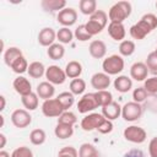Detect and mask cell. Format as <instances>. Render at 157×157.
Listing matches in <instances>:
<instances>
[{"label": "cell", "instance_id": "4fadbf2b", "mask_svg": "<svg viewBox=\"0 0 157 157\" xmlns=\"http://www.w3.org/2000/svg\"><path fill=\"white\" fill-rule=\"evenodd\" d=\"M147 74H148V69L146 64L142 61L134 63L130 67V76L135 81H145L147 78Z\"/></svg>", "mask_w": 157, "mask_h": 157}, {"label": "cell", "instance_id": "11a10c76", "mask_svg": "<svg viewBox=\"0 0 157 157\" xmlns=\"http://www.w3.org/2000/svg\"><path fill=\"white\" fill-rule=\"evenodd\" d=\"M156 50H157V48H156Z\"/></svg>", "mask_w": 157, "mask_h": 157}, {"label": "cell", "instance_id": "52a82bcc", "mask_svg": "<svg viewBox=\"0 0 157 157\" xmlns=\"http://www.w3.org/2000/svg\"><path fill=\"white\" fill-rule=\"evenodd\" d=\"M105 120V118L103 117L102 113H91L86 117L82 118L81 120V128L85 131H92V130H97V128Z\"/></svg>", "mask_w": 157, "mask_h": 157}, {"label": "cell", "instance_id": "83f0119b", "mask_svg": "<svg viewBox=\"0 0 157 157\" xmlns=\"http://www.w3.org/2000/svg\"><path fill=\"white\" fill-rule=\"evenodd\" d=\"M94 97H96L98 107H104L113 102V94L108 90H102V91L94 92Z\"/></svg>", "mask_w": 157, "mask_h": 157}, {"label": "cell", "instance_id": "30bf717a", "mask_svg": "<svg viewBox=\"0 0 157 157\" xmlns=\"http://www.w3.org/2000/svg\"><path fill=\"white\" fill-rule=\"evenodd\" d=\"M96 108H98V104H97L94 93H86L77 102V110L81 114H86L88 112H92Z\"/></svg>", "mask_w": 157, "mask_h": 157}, {"label": "cell", "instance_id": "8fae6325", "mask_svg": "<svg viewBox=\"0 0 157 157\" xmlns=\"http://www.w3.org/2000/svg\"><path fill=\"white\" fill-rule=\"evenodd\" d=\"M56 20L64 27H70V26H72V25L76 23L77 12H76V10L74 7H65L60 12H58Z\"/></svg>", "mask_w": 157, "mask_h": 157}, {"label": "cell", "instance_id": "9c48e42d", "mask_svg": "<svg viewBox=\"0 0 157 157\" xmlns=\"http://www.w3.org/2000/svg\"><path fill=\"white\" fill-rule=\"evenodd\" d=\"M11 123L18 129H25L32 123V117L26 109H15L11 114Z\"/></svg>", "mask_w": 157, "mask_h": 157}, {"label": "cell", "instance_id": "8d00e7d4", "mask_svg": "<svg viewBox=\"0 0 157 157\" xmlns=\"http://www.w3.org/2000/svg\"><path fill=\"white\" fill-rule=\"evenodd\" d=\"M56 98L59 99V102L61 103V105L64 107L65 110L71 108L74 102H75V97H74V94L71 92H61Z\"/></svg>", "mask_w": 157, "mask_h": 157}, {"label": "cell", "instance_id": "c3c4849f", "mask_svg": "<svg viewBox=\"0 0 157 157\" xmlns=\"http://www.w3.org/2000/svg\"><path fill=\"white\" fill-rule=\"evenodd\" d=\"M150 157H157V137H153L148 144Z\"/></svg>", "mask_w": 157, "mask_h": 157}, {"label": "cell", "instance_id": "6da1fadb", "mask_svg": "<svg viewBox=\"0 0 157 157\" xmlns=\"http://www.w3.org/2000/svg\"><path fill=\"white\" fill-rule=\"evenodd\" d=\"M157 27V16L153 13H145L141 20L130 27V36L134 39L141 40Z\"/></svg>", "mask_w": 157, "mask_h": 157}, {"label": "cell", "instance_id": "f6af8a7d", "mask_svg": "<svg viewBox=\"0 0 157 157\" xmlns=\"http://www.w3.org/2000/svg\"><path fill=\"white\" fill-rule=\"evenodd\" d=\"M58 157H78V152L72 146H65L59 150Z\"/></svg>", "mask_w": 157, "mask_h": 157}, {"label": "cell", "instance_id": "f5cc1de1", "mask_svg": "<svg viewBox=\"0 0 157 157\" xmlns=\"http://www.w3.org/2000/svg\"><path fill=\"white\" fill-rule=\"evenodd\" d=\"M0 157H11V156L9 155V152H6V151L1 150V151H0Z\"/></svg>", "mask_w": 157, "mask_h": 157}, {"label": "cell", "instance_id": "277c9868", "mask_svg": "<svg viewBox=\"0 0 157 157\" xmlns=\"http://www.w3.org/2000/svg\"><path fill=\"white\" fill-rule=\"evenodd\" d=\"M144 108L140 103L136 102H128L121 107V117L126 121H135L139 120L142 115Z\"/></svg>", "mask_w": 157, "mask_h": 157}, {"label": "cell", "instance_id": "7402d4cb", "mask_svg": "<svg viewBox=\"0 0 157 157\" xmlns=\"http://www.w3.org/2000/svg\"><path fill=\"white\" fill-rule=\"evenodd\" d=\"M65 74L69 78H78L80 75L82 74V65L81 63L76 61V60H71L66 64L65 66Z\"/></svg>", "mask_w": 157, "mask_h": 157}, {"label": "cell", "instance_id": "d6a6232c", "mask_svg": "<svg viewBox=\"0 0 157 157\" xmlns=\"http://www.w3.org/2000/svg\"><path fill=\"white\" fill-rule=\"evenodd\" d=\"M28 63H27V60H26V58L22 55V56H18L12 64H11V69H12V71L13 72H16V74H23V72H26L27 70H28Z\"/></svg>", "mask_w": 157, "mask_h": 157}, {"label": "cell", "instance_id": "681fc988", "mask_svg": "<svg viewBox=\"0 0 157 157\" xmlns=\"http://www.w3.org/2000/svg\"><path fill=\"white\" fill-rule=\"evenodd\" d=\"M124 157H145V155H144V152H142L141 150H139V148H132V150L128 151V152L124 155Z\"/></svg>", "mask_w": 157, "mask_h": 157}, {"label": "cell", "instance_id": "7bdbcfd3", "mask_svg": "<svg viewBox=\"0 0 157 157\" xmlns=\"http://www.w3.org/2000/svg\"><path fill=\"white\" fill-rule=\"evenodd\" d=\"M90 18L93 20V21H96V22H98L102 27H105L107 26V22H108V15L103 10H97L93 15L90 16Z\"/></svg>", "mask_w": 157, "mask_h": 157}, {"label": "cell", "instance_id": "ba28073f", "mask_svg": "<svg viewBox=\"0 0 157 157\" xmlns=\"http://www.w3.org/2000/svg\"><path fill=\"white\" fill-rule=\"evenodd\" d=\"M45 77L48 82L53 85H63L67 76L65 74V70H63L58 65H50L45 70Z\"/></svg>", "mask_w": 157, "mask_h": 157}, {"label": "cell", "instance_id": "ffe728a7", "mask_svg": "<svg viewBox=\"0 0 157 157\" xmlns=\"http://www.w3.org/2000/svg\"><path fill=\"white\" fill-rule=\"evenodd\" d=\"M113 85H114V88H115L118 92H120V93H126V92H129V91L132 88V80H131L130 77L125 76V75H120V76H118V77L114 80Z\"/></svg>", "mask_w": 157, "mask_h": 157}, {"label": "cell", "instance_id": "cb8c5ba5", "mask_svg": "<svg viewBox=\"0 0 157 157\" xmlns=\"http://www.w3.org/2000/svg\"><path fill=\"white\" fill-rule=\"evenodd\" d=\"M47 54L52 60H60L65 54V48L61 43H54L48 48Z\"/></svg>", "mask_w": 157, "mask_h": 157}, {"label": "cell", "instance_id": "ab89813d", "mask_svg": "<svg viewBox=\"0 0 157 157\" xmlns=\"http://www.w3.org/2000/svg\"><path fill=\"white\" fill-rule=\"evenodd\" d=\"M145 64H146L148 71H152V72L157 74V50H153L147 55V59H146Z\"/></svg>", "mask_w": 157, "mask_h": 157}, {"label": "cell", "instance_id": "f1b7e54d", "mask_svg": "<svg viewBox=\"0 0 157 157\" xmlns=\"http://www.w3.org/2000/svg\"><path fill=\"white\" fill-rule=\"evenodd\" d=\"M80 11L83 15H93L97 11V1L96 0H81L78 2Z\"/></svg>", "mask_w": 157, "mask_h": 157}, {"label": "cell", "instance_id": "4dcf8cb0", "mask_svg": "<svg viewBox=\"0 0 157 157\" xmlns=\"http://www.w3.org/2000/svg\"><path fill=\"white\" fill-rule=\"evenodd\" d=\"M78 157H99V153L93 145L85 142L78 148Z\"/></svg>", "mask_w": 157, "mask_h": 157}, {"label": "cell", "instance_id": "e0dca14e", "mask_svg": "<svg viewBox=\"0 0 157 157\" xmlns=\"http://www.w3.org/2000/svg\"><path fill=\"white\" fill-rule=\"evenodd\" d=\"M102 114L108 120H115L121 115V107L118 102H112L104 107H102Z\"/></svg>", "mask_w": 157, "mask_h": 157}, {"label": "cell", "instance_id": "8992f818", "mask_svg": "<svg viewBox=\"0 0 157 157\" xmlns=\"http://www.w3.org/2000/svg\"><path fill=\"white\" fill-rule=\"evenodd\" d=\"M65 112L64 107L59 102L58 98H50L43 102L42 104V113L48 118H55L60 117Z\"/></svg>", "mask_w": 157, "mask_h": 157}, {"label": "cell", "instance_id": "f35d334b", "mask_svg": "<svg viewBox=\"0 0 157 157\" xmlns=\"http://www.w3.org/2000/svg\"><path fill=\"white\" fill-rule=\"evenodd\" d=\"M85 26H86V29H87V32L93 37V36H96V34H98V33H101L103 29H104V27H102L98 22H96V21H93V20H88L87 21V23H85Z\"/></svg>", "mask_w": 157, "mask_h": 157}, {"label": "cell", "instance_id": "7a4b0ae2", "mask_svg": "<svg viewBox=\"0 0 157 157\" xmlns=\"http://www.w3.org/2000/svg\"><path fill=\"white\" fill-rule=\"evenodd\" d=\"M131 15V4L129 1H118L115 2L108 12V17L110 22L123 23Z\"/></svg>", "mask_w": 157, "mask_h": 157}, {"label": "cell", "instance_id": "d4e9b609", "mask_svg": "<svg viewBox=\"0 0 157 157\" xmlns=\"http://www.w3.org/2000/svg\"><path fill=\"white\" fill-rule=\"evenodd\" d=\"M21 102L23 104V107L26 108V110H34L38 108V104H39V101H38V94L32 92L27 96H23L21 97Z\"/></svg>", "mask_w": 157, "mask_h": 157}, {"label": "cell", "instance_id": "3957f363", "mask_svg": "<svg viewBox=\"0 0 157 157\" xmlns=\"http://www.w3.org/2000/svg\"><path fill=\"white\" fill-rule=\"evenodd\" d=\"M102 69L107 75H118L124 70V59L118 54L109 55L103 60Z\"/></svg>", "mask_w": 157, "mask_h": 157}, {"label": "cell", "instance_id": "1f68e13d", "mask_svg": "<svg viewBox=\"0 0 157 157\" xmlns=\"http://www.w3.org/2000/svg\"><path fill=\"white\" fill-rule=\"evenodd\" d=\"M70 92L74 94V96H78V94H82L83 92H85V90H86V82H85V80H82V78H74V80H71V82H70Z\"/></svg>", "mask_w": 157, "mask_h": 157}, {"label": "cell", "instance_id": "2e32d148", "mask_svg": "<svg viewBox=\"0 0 157 157\" xmlns=\"http://www.w3.org/2000/svg\"><path fill=\"white\" fill-rule=\"evenodd\" d=\"M88 52H90V55L92 58H94V59H102L107 54V45H105V43L103 40L96 39V40H92L90 43Z\"/></svg>", "mask_w": 157, "mask_h": 157}, {"label": "cell", "instance_id": "9a60e30c", "mask_svg": "<svg viewBox=\"0 0 157 157\" xmlns=\"http://www.w3.org/2000/svg\"><path fill=\"white\" fill-rule=\"evenodd\" d=\"M55 39H56V33L50 27H44L38 33V43L40 45H43V47H48L49 48L52 44H54Z\"/></svg>", "mask_w": 157, "mask_h": 157}, {"label": "cell", "instance_id": "d6986e66", "mask_svg": "<svg viewBox=\"0 0 157 157\" xmlns=\"http://www.w3.org/2000/svg\"><path fill=\"white\" fill-rule=\"evenodd\" d=\"M36 93L38 94L39 98H42V99H44V101L50 99V98H53V96H54V93H55L54 85L50 83V82H48V81H43V82L38 83V86H37V92H36Z\"/></svg>", "mask_w": 157, "mask_h": 157}, {"label": "cell", "instance_id": "816d5d0a", "mask_svg": "<svg viewBox=\"0 0 157 157\" xmlns=\"http://www.w3.org/2000/svg\"><path fill=\"white\" fill-rule=\"evenodd\" d=\"M0 101H1V105H0V110H4V109H5V104H6V101H5V97H4V96H0Z\"/></svg>", "mask_w": 157, "mask_h": 157}, {"label": "cell", "instance_id": "603a6c76", "mask_svg": "<svg viewBox=\"0 0 157 157\" xmlns=\"http://www.w3.org/2000/svg\"><path fill=\"white\" fill-rule=\"evenodd\" d=\"M45 67H44V64L40 63V61H33L29 64L28 66V75L32 77V78H39L42 77L43 75H45Z\"/></svg>", "mask_w": 157, "mask_h": 157}, {"label": "cell", "instance_id": "f907efd6", "mask_svg": "<svg viewBox=\"0 0 157 157\" xmlns=\"http://www.w3.org/2000/svg\"><path fill=\"white\" fill-rule=\"evenodd\" d=\"M0 140H1V144H0V148H4L5 147V145H6V136L1 132L0 134Z\"/></svg>", "mask_w": 157, "mask_h": 157}, {"label": "cell", "instance_id": "484cf974", "mask_svg": "<svg viewBox=\"0 0 157 157\" xmlns=\"http://www.w3.org/2000/svg\"><path fill=\"white\" fill-rule=\"evenodd\" d=\"M23 54H22V52H21V49L20 48H17V47H9L6 50H5V53H4V61H5V64L7 65V66H11V64L18 58V56H22Z\"/></svg>", "mask_w": 157, "mask_h": 157}, {"label": "cell", "instance_id": "5b68a950", "mask_svg": "<svg viewBox=\"0 0 157 157\" xmlns=\"http://www.w3.org/2000/svg\"><path fill=\"white\" fill-rule=\"evenodd\" d=\"M123 135L126 141L132 142V144H142V142H145V140L147 137V132L145 131V129L141 126H137V125H130V126L125 128Z\"/></svg>", "mask_w": 157, "mask_h": 157}, {"label": "cell", "instance_id": "f546056e", "mask_svg": "<svg viewBox=\"0 0 157 157\" xmlns=\"http://www.w3.org/2000/svg\"><path fill=\"white\" fill-rule=\"evenodd\" d=\"M45 140H47V134L43 129H34L29 134V141L36 146L43 145Z\"/></svg>", "mask_w": 157, "mask_h": 157}, {"label": "cell", "instance_id": "74e56055", "mask_svg": "<svg viewBox=\"0 0 157 157\" xmlns=\"http://www.w3.org/2000/svg\"><path fill=\"white\" fill-rule=\"evenodd\" d=\"M74 37H75L77 40H80V42H86V40H88V39L92 38V36L87 32L85 25H80V26L75 29V32H74Z\"/></svg>", "mask_w": 157, "mask_h": 157}, {"label": "cell", "instance_id": "ac0fdd59", "mask_svg": "<svg viewBox=\"0 0 157 157\" xmlns=\"http://www.w3.org/2000/svg\"><path fill=\"white\" fill-rule=\"evenodd\" d=\"M108 34H109L114 40L123 42L124 38H125L126 31H125V27H124L123 23H119V22H110V23L108 25Z\"/></svg>", "mask_w": 157, "mask_h": 157}, {"label": "cell", "instance_id": "d590c367", "mask_svg": "<svg viewBox=\"0 0 157 157\" xmlns=\"http://www.w3.org/2000/svg\"><path fill=\"white\" fill-rule=\"evenodd\" d=\"M77 123V118L75 115V113L70 112V110H65L59 118H58V124H65V125H70L74 126Z\"/></svg>", "mask_w": 157, "mask_h": 157}, {"label": "cell", "instance_id": "60d3db41", "mask_svg": "<svg viewBox=\"0 0 157 157\" xmlns=\"http://www.w3.org/2000/svg\"><path fill=\"white\" fill-rule=\"evenodd\" d=\"M147 97H148V93H147V91L144 88V86H142V87H137V88H135V90L132 91V99H134V102H136V103H142V102H145V101L147 99Z\"/></svg>", "mask_w": 157, "mask_h": 157}, {"label": "cell", "instance_id": "e575fe53", "mask_svg": "<svg viewBox=\"0 0 157 157\" xmlns=\"http://www.w3.org/2000/svg\"><path fill=\"white\" fill-rule=\"evenodd\" d=\"M135 52V43L132 40H128L124 39L123 42H120L119 44V53L123 56H130L132 55Z\"/></svg>", "mask_w": 157, "mask_h": 157}, {"label": "cell", "instance_id": "44dd1931", "mask_svg": "<svg viewBox=\"0 0 157 157\" xmlns=\"http://www.w3.org/2000/svg\"><path fill=\"white\" fill-rule=\"evenodd\" d=\"M40 6L43 7V10L45 11H61L63 9L66 7V1L65 0H42L40 1Z\"/></svg>", "mask_w": 157, "mask_h": 157}, {"label": "cell", "instance_id": "5bb4252c", "mask_svg": "<svg viewBox=\"0 0 157 157\" xmlns=\"http://www.w3.org/2000/svg\"><path fill=\"white\" fill-rule=\"evenodd\" d=\"M91 85L97 91L107 90L109 87V85H110V77L105 72H96L91 77Z\"/></svg>", "mask_w": 157, "mask_h": 157}, {"label": "cell", "instance_id": "bcb514c9", "mask_svg": "<svg viewBox=\"0 0 157 157\" xmlns=\"http://www.w3.org/2000/svg\"><path fill=\"white\" fill-rule=\"evenodd\" d=\"M145 102H146V108L148 110L157 113V94H150Z\"/></svg>", "mask_w": 157, "mask_h": 157}, {"label": "cell", "instance_id": "4316f807", "mask_svg": "<svg viewBox=\"0 0 157 157\" xmlns=\"http://www.w3.org/2000/svg\"><path fill=\"white\" fill-rule=\"evenodd\" d=\"M54 134L58 139L65 140L72 136L74 134V128L70 125H65V124H56L55 129H54Z\"/></svg>", "mask_w": 157, "mask_h": 157}, {"label": "cell", "instance_id": "b9f144b4", "mask_svg": "<svg viewBox=\"0 0 157 157\" xmlns=\"http://www.w3.org/2000/svg\"><path fill=\"white\" fill-rule=\"evenodd\" d=\"M144 88L147 91L148 94H157V76H152L145 80Z\"/></svg>", "mask_w": 157, "mask_h": 157}, {"label": "cell", "instance_id": "7dc6e473", "mask_svg": "<svg viewBox=\"0 0 157 157\" xmlns=\"http://www.w3.org/2000/svg\"><path fill=\"white\" fill-rule=\"evenodd\" d=\"M112 130H113V123H112L110 120H108V119H105V120L97 128V131L101 132V134H109V132H112Z\"/></svg>", "mask_w": 157, "mask_h": 157}, {"label": "cell", "instance_id": "db71d44e", "mask_svg": "<svg viewBox=\"0 0 157 157\" xmlns=\"http://www.w3.org/2000/svg\"><path fill=\"white\" fill-rule=\"evenodd\" d=\"M156 9H157V1H156Z\"/></svg>", "mask_w": 157, "mask_h": 157}, {"label": "cell", "instance_id": "7c38bea8", "mask_svg": "<svg viewBox=\"0 0 157 157\" xmlns=\"http://www.w3.org/2000/svg\"><path fill=\"white\" fill-rule=\"evenodd\" d=\"M12 86H13V90H15L21 97L32 93V85H31L29 80L26 78V77H23V76H17V77L13 80Z\"/></svg>", "mask_w": 157, "mask_h": 157}, {"label": "cell", "instance_id": "836d02e7", "mask_svg": "<svg viewBox=\"0 0 157 157\" xmlns=\"http://www.w3.org/2000/svg\"><path fill=\"white\" fill-rule=\"evenodd\" d=\"M56 38H58L59 43L69 44V43H71V40L74 38V33L71 32V29H69V27H63L56 32Z\"/></svg>", "mask_w": 157, "mask_h": 157}, {"label": "cell", "instance_id": "ee69618b", "mask_svg": "<svg viewBox=\"0 0 157 157\" xmlns=\"http://www.w3.org/2000/svg\"><path fill=\"white\" fill-rule=\"evenodd\" d=\"M11 157H33V152L29 147L21 146V147H17L12 151Z\"/></svg>", "mask_w": 157, "mask_h": 157}]
</instances>
